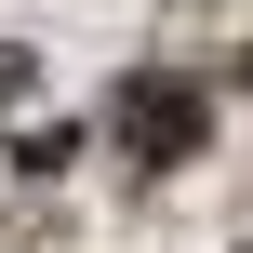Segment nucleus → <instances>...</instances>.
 I'll use <instances>...</instances> for the list:
<instances>
[{
	"label": "nucleus",
	"mask_w": 253,
	"mask_h": 253,
	"mask_svg": "<svg viewBox=\"0 0 253 253\" xmlns=\"http://www.w3.org/2000/svg\"><path fill=\"white\" fill-rule=\"evenodd\" d=\"M200 133H213V107L173 80V67H147V80H120V147L147 160V173H173V160H200Z\"/></svg>",
	"instance_id": "nucleus-1"
}]
</instances>
